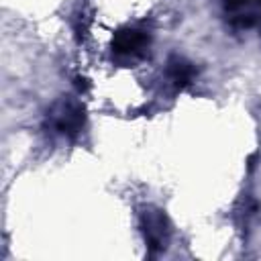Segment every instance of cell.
I'll return each mask as SVG.
<instances>
[{
  "instance_id": "obj_1",
  "label": "cell",
  "mask_w": 261,
  "mask_h": 261,
  "mask_svg": "<svg viewBox=\"0 0 261 261\" xmlns=\"http://www.w3.org/2000/svg\"><path fill=\"white\" fill-rule=\"evenodd\" d=\"M49 120L57 133L73 139L84 126V108L73 100H61L53 106Z\"/></svg>"
},
{
  "instance_id": "obj_2",
  "label": "cell",
  "mask_w": 261,
  "mask_h": 261,
  "mask_svg": "<svg viewBox=\"0 0 261 261\" xmlns=\"http://www.w3.org/2000/svg\"><path fill=\"white\" fill-rule=\"evenodd\" d=\"M149 47V35L135 29H124L114 35L112 51L120 57H143Z\"/></svg>"
},
{
  "instance_id": "obj_3",
  "label": "cell",
  "mask_w": 261,
  "mask_h": 261,
  "mask_svg": "<svg viewBox=\"0 0 261 261\" xmlns=\"http://www.w3.org/2000/svg\"><path fill=\"white\" fill-rule=\"evenodd\" d=\"M141 224H143V232H145L151 255L165 249V241H167V220H165V216L159 210H147V212H143Z\"/></svg>"
},
{
  "instance_id": "obj_4",
  "label": "cell",
  "mask_w": 261,
  "mask_h": 261,
  "mask_svg": "<svg viewBox=\"0 0 261 261\" xmlns=\"http://www.w3.org/2000/svg\"><path fill=\"white\" fill-rule=\"evenodd\" d=\"M167 75L175 88H186L192 84V80L196 75V67L188 59H184L179 55H171L167 61Z\"/></svg>"
},
{
  "instance_id": "obj_5",
  "label": "cell",
  "mask_w": 261,
  "mask_h": 261,
  "mask_svg": "<svg viewBox=\"0 0 261 261\" xmlns=\"http://www.w3.org/2000/svg\"><path fill=\"white\" fill-rule=\"evenodd\" d=\"M75 86L84 92V90H88V80L86 77H75Z\"/></svg>"
},
{
  "instance_id": "obj_6",
  "label": "cell",
  "mask_w": 261,
  "mask_h": 261,
  "mask_svg": "<svg viewBox=\"0 0 261 261\" xmlns=\"http://www.w3.org/2000/svg\"><path fill=\"white\" fill-rule=\"evenodd\" d=\"M259 27H261V16H259Z\"/></svg>"
}]
</instances>
